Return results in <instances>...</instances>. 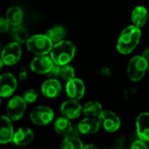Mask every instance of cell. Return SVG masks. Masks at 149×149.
<instances>
[{
	"label": "cell",
	"instance_id": "6da1fadb",
	"mask_svg": "<svg viewBox=\"0 0 149 149\" xmlns=\"http://www.w3.org/2000/svg\"><path fill=\"white\" fill-rule=\"evenodd\" d=\"M141 36V30L137 26L134 24L127 26L118 38L116 45L117 51L123 55L130 54L140 44Z\"/></svg>",
	"mask_w": 149,
	"mask_h": 149
},
{
	"label": "cell",
	"instance_id": "7a4b0ae2",
	"mask_svg": "<svg viewBox=\"0 0 149 149\" xmlns=\"http://www.w3.org/2000/svg\"><path fill=\"white\" fill-rule=\"evenodd\" d=\"M76 54L75 45L69 40H62L53 45L50 56L52 58L54 64L59 65H65L69 64Z\"/></svg>",
	"mask_w": 149,
	"mask_h": 149
},
{
	"label": "cell",
	"instance_id": "3957f363",
	"mask_svg": "<svg viewBox=\"0 0 149 149\" xmlns=\"http://www.w3.org/2000/svg\"><path fill=\"white\" fill-rule=\"evenodd\" d=\"M53 46V42L46 34H36L29 37L26 47L29 52L35 55L49 54Z\"/></svg>",
	"mask_w": 149,
	"mask_h": 149
},
{
	"label": "cell",
	"instance_id": "277c9868",
	"mask_svg": "<svg viewBox=\"0 0 149 149\" xmlns=\"http://www.w3.org/2000/svg\"><path fill=\"white\" fill-rule=\"evenodd\" d=\"M148 71V61L142 55L133 57L127 65V73L129 79L133 82L141 81Z\"/></svg>",
	"mask_w": 149,
	"mask_h": 149
},
{
	"label": "cell",
	"instance_id": "5b68a950",
	"mask_svg": "<svg viewBox=\"0 0 149 149\" xmlns=\"http://www.w3.org/2000/svg\"><path fill=\"white\" fill-rule=\"evenodd\" d=\"M26 107L27 103L25 102L23 97L13 96L9 100L6 107L7 116L12 121H17L24 116L26 111Z\"/></svg>",
	"mask_w": 149,
	"mask_h": 149
},
{
	"label": "cell",
	"instance_id": "8992f818",
	"mask_svg": "<svg viewBox=\"0 0 149 149\" xmlns=\"http://www.w3.org/2000/svg\"><path fill=\"white\" fill-rule=\"evenodd\" d=\"M101 127L108 133H114L118 131L121 126L120 117L111 110H102L98 116Z\"/></svg>",
	"mask_w": 149,
	"mask_h": 149
},
{
	"label": "cell",
	"instance_id": "52a82bcc",
	"mask_svg": "<svg viewBox=\"0 0 149 149\" xmlns=\"http://www.w3.org/2000/svg\"><path fill=\"white\" fill-rule=\"evenodd\" d=\"M22 48L19 43L12 41L7 44L2 51L1 58L5 65L11 66L16 65L21 58Z\"/></svg>",
	"mask_w": 149,
	"mask_h": 149
},
{
	"label": "cell",
	"instance_id": "ba28073f",
	"mask_svg": "<svg viewBox=\"0 0 149 149\" xmlns=\"http://www.w3.org/2000/svg\"><path fill=\"white\" fill-rule=\"evenodd\" d=\"M30 118L31 122L37 126H46L53 120L54 113L47 106H38L31 111Z\"/></svg>",
	"mask_w": 149,
	"mask_h": 149
},
{
	"label": "cell",
	"instance_id": "9c48e42d",
	"mask_svg": "<svg viewBox=\"0 0 149 149\" xmlns=\"http://www.w3.org/2000/svg\"><path fill=\"white\" fill-rule=\"evenodd\" d=\"M53 65H54V62L51 58V56H48V54L37 55L31 61L30 68L34 73L47 74L51 71Z\"/></svg>",
	"mask_w": 149,
	"mask_h": 149
},
{
	"label": "cell",
	"instance_id": "30bf717a",
	"mask_svg": "<svg viewBox=\"0 0 149 149\" xmlns=\"http://www.w3.org/2000/svg\"><path fill=\"white\" fill-rule=\"evenodd\" d=\"M65 93L69 99L80 100L86 93V86L84 81L78 78H73L66 81Z\"/></svg>",
	"mask_w": 149,
	"mask_h": 149
},
{
	"label": "cell",
	"instance_id": "8fae6325",
	"mask_svg": "<svg viewBox=\"0 0 149 149\" xmlns=\"http://www.w3.org/2000/svg\"><path fill=\"white\" fill-rule=\"evenodd\" d=\"M17 87L16 77L9 72L0 75V97L8 98L13 95Z\"/></svg>",
	"mask_w": 149,
	"mask_h": 149
},
{
	"label": "cell",
	"instance_id": "7c38bea8",
	"mask_svg": "<svg viewBox=\"0 0 149 149\" xmlns=\"http://www.w3.org/2000/svg\"><path fill=\"white\" fill-rule=\"evenodd\" d=\"M82 108L83 107L79 100L69 99L64 101L60 106V113L69 120H75L81 115Z\"/></svg>",
	"mask_w": 149,
	"mask_h": 149
},
{
	"label": "cell",
	"instance_id": "4fadbf2b",
	"mask_svg": "<svg viewBox=\"0 0 149 149\" xmlns=\"http://www.w3.org/2000/svg\"><path fill=\"white\" fill-rule=\"evenodd\" d=\"M14 128L12 120L5 115L0 116V144L4 145L12 141Z\"/></svg>",
	"mask_w": 149,
	"mask_h": 149
},
{
	"label": "cell",
	"instance_id": "5bb4252c",
	"mask_svg": "<svg viewBox=\"0 0 149 149\" xmlns=\"http://www.w3.org/2000/svg\"><path fill=\"white\" fill-rule=\"evenodd\" d=\"M101 125L98 117L86 116L78 124V130L79 134L84 135L94 134L99 132Z\"/></svg>",
	"mask_w": 149,
	"mask_h": 149
},
{
	"label": "cell",
	"instance_id": "9a60e30c",
	"mask_svg": "<svg viewBox=\"0 0 149 149\" xmlns=\"http://www.w3.org/2000/svg\"><path fill=\"white\" fill-rule=\"evenodd\" d=\"M135 125L138 138L149 142V112L140 113L137 116Z\"/></svg>",
	"mask_w": 149,
	"mask_h": 149
},
{
	"label": "cell",
	"instance_id": "2e32d148",
	"mask_svg": "<svg viewBox=\"0 0 149 149\" xmlns=\"http://www.w3.org/2000/svg\"><path fill=\"white\" fill-rule=\"evenodd\" d=\"M41 92L44 96L46 98L53 99L59 96L62 92L61 83L58 80V79L49 78L46 79L41 86Z\"/></svg>",
	"mask_w": 149,
	"mask_h": 149
},
{
	"label": "cell",
	"instance_id": "e0dca14e",
	"mask_svg": "<svg viewBox=\"0 0 149 149\" xmlns=\"http://www.w3.org/2000/svg\"><path fill=\"white\" fill-rule=\"evenodd\" d=\"M33 139L34 133L31 129L28 127H20L16 132H14L11 142H13V144L17 146L24 147L31 143Z\"/></svg>",
	"mask_w": 149,
	"mask_h": 149
},
{
	"label": "cell",
	"instance_id": "ac0fdd59",
	"mask_svg": "<svg viewBox=\"0 0 149 149\" xmlns=\"http://www.w3.org/2000/svg\"><path fill=\"white\" fill-rule=\"evenodd\" d=\"M131 20L134 25L141 29L144 27L148 20V11L146 7L142 5L136 6L131 14Z\"/></svg>",
	"mask_w": 149,
	"mask_h": 149
},
{
	"label": "cell",
	"instance_id": "d6986e66",
	"mask_svg": "<svg viewBox=\"0 0 149 149\" xmlns=\"http://www.w3.org/2000/svg\"><path fill=\"white\" fill-rule=\"evenodd\" d=\"M71 120L61 116L58 118L54 122V130L55 132L63 137H66L68 135H71L73 131V127L72 125Z\"/></svg>",
	"mask_w": 149,
	"mask_h": 149
},
{
	"label": "cell",
	"instance_id": "ffe728a7",
	"mask_svg": "<svg viewBox=\"0 0 149 149\" xmlns=\"http://www.w3.org/2000/svg\"><path fill=\"white\" fill-rule=\"evenodd\" d=\"M24 13L23 10L18 6L10 7L5 13V17L11 26H16L22 24L24 21Z\"/></svg>",
	"mask_w": 149,
	"mask_h": 149
},
{
	"label": "cell",
	"instance_id": "44dd1931",
	"mask_svg": "<svg viewBox=\"0 0 149 149\" xmlns=\"http://www.w3.org/2000/svg\"><path fill=\"white\" fill-rule=\"evenodd\" d=\"M45 34L50 38V39L53 42V44L62 41L65 38L66 36V30L63 25L58 24L54 25L49 30L46 31Z\"/></svg>",
	"mask_w": 149,
	"mask_h": 149
},
{
	"label": "cell",
	"instance_id": "7402d4cb",
	"mask_svg": "<svg viewBox=\"0 0 149 149\" xmlns=\"http://www.w3.org/2000/svg\"><path fill=\"white\" fill-rule=\"evenodd\" d=\"M102 110V105L99 101L91 100L83 106L82 113L88 117H98Z\"/></svg>",
	"mask_w": 149,
	"mask_h": 149
},
{
	"label": "cell",
	"instance_id": "603a6c76",
	"mask_svg": "<svg viewBox=\"0 0 149 149\" xmlns=\"http://www.w3.org/2000/svg\"><path fill=\"white\" fill-rule=\"evenodd\" d=\"M10 34H11L13 40L19 44L26 43L27 39L29 38V32H28L27 29L24 26H23L22 24L12 26Z\"/></svg>",
	"mask_w": 149,
	"mask_h": 149
},
{
	"label": "cell",
	"instance_id": "cb8c5ba5",
	"mask_svg": "<svg viewBox=\"0 0 149 149\" xmlns=\"http://www.w3.org/2000/svg\"><path fill=\"white\" fill-rule=\"evenodd\" d=\"M61 148L64 149H83L84 144L78 136L68 135L64 137L61 142Z\"/></svg>",
	"mask_w": 149,
	"mask_h": 149
},
{
	"label": "cell",
	"instance_id": "d4e9b609",
	"mask_svg": "<svg viewBox=\"0 0 149 149\" xmlns=\"http://www.w3.org/2000/svg\"><path fill=\"white\" fill-rule=\"evenodd\" d=\"M60 78H62L65 81H68L73 78H75V70L69 64L61 65Z\"/></svg>",
	"mask_w": 149,
	"mask_h": 149
},
{
	"label": "cell",
	"instance_id": "484cf974",
	"mask_svg": "<svg viewBox=\"0 0 149 149\" xmlns=\"http://www.w3.org/2000/svg\"><path fill=\"white\" fill-rule=\"evenodd\" d=\"M38 97V93L34 89H28L24 93L23 98L27 104H32L37 101Z\"/></svg>",
	"mask_w": 149,
	"mask_h": 149
},
{
	"label": "cell",
	"instance_id": "4316f807",
	"mask_svg": "<svg viewBox=\"0 0 149 149\" xmlns=\"http://www.w3.org/2000/svg\"><path fill=\"white\" fill-rule=\"evenodd\" d=\"M60 72H61V65L54 64V65L52 66L51 71L46 75L52 79H58L60 77Z\"/></svg>",
	"mask_w": 149,
	"mask_h": 149
},
{
	"label": "cell",
	"instance_id": "83f0119b",
	"mask_svg": "<svg viewBox=\"0 0 149 149\" xmlns=\"http://www.w3.org/2000/svg\"><path fill=\"white\" fill-rule=\"evenodd\" d=\"M148 142H146L145 141L138 138L137 140L134 141L132 142V145H131V148L132 149H144L148 148Z\"/></svg>",
	"mask_w": 149,
	"mask_h": 149
},
{
	"label": "cell",
	"instance_id": "f1b7e54d",
	"mask_svg": "<svg viewBox=\"0 0 149 149\" xmlns=\"http://www.w3.org/2000/svg\"><path fill=\"white\" fill-rule=\"evenodd\" d=\"M10 23L6 19V17H0V33H3L9 31L10 29Z\"/></svg>",
	"mask_w": 149,
	"mask_h": 149
},
{
	"label": "cell",
	"instance_id": "f546056e",
	"mask_svg": "<svg viewBox=\"0 0 149 149\" xmlns=\"http://www.w3.org/2000/svg\"><path fill=\"white\" fill-rule=\"evenodd\" d=\"M28 77V73H27V71H25L24 69H22L19 73H18V79L21 80V81H24L27 79Z\"/></svg>",
	"mask_w": 149,
	"mask_h": 149
},
{
	"label": "cell",
	"instance_id": "4dcf8cb0",
	"mask_svg": "<svg viewBox=\"0 0 149 149\" xmlns=\"http://www.w3.org/2000/svg\"><path fill=\"white\" fill-rule=\"evenodd\" d=\"M149 62V46L148 47H146L145 49H144V51L142 52V54H141Z\"/></svg>",
	"mask_w": 149,
	"mask_h": 149
},
{
	"label": "cell",
	"instance_id": "1f68e13d",
	"mask_svg": "<svg viewBox=\"0 0 149 149\" xmlns=\"http://www.w3.org/2000/svg\"><path fill=\"white\" fill-rule=\"evenodd\" d=\"M84 148L85 149H89V148L97 149L98 148V147H97L96 145H94V144H87V145L84 146Z\"/></svg>",
	"mask_w": 149,
	"mask_h": 149
},
{
	"label": "cell",
	"instance_id": "d6a6232c",
	"mask_svg": "<svg viewBox=\"0 0 149 149\" xmlns=\"http://www.w3.org/2000/svg\"><path fill=\"white\" fill-rule=\"evenodd\" d=\"M3 65H4V63H3V61L2 58L0 57V70L3 67Z\"/></svg>",
	"mask_w": 149,
	"mask_h": 149
},
{
	"label": "cell",
	"instance_id": "836d02e7",
	"mask_svg": "<svg viewBox=\"0 0 149 149\" xmlns=\"http://www.w3.org/2000/svg\"><path fill=\"white\" fill-rule=\"evenodd\" d=\"M0 107H1V97H0Z\"/></svg>",
	"mask_w": 149,
	"mask_h": 149
},
{
	"label": "cell",
	"instance_id": "e575fe53",
	"mask_svg": "<svg viewBox=\"0 0 149 149\" xmlns=\"http://www.w3.org/2000/svg\"><path fill=\"white\" fill-rule=\"evenodd\" d=\"M148 72H149V62H148Z\"/></svg>",
	"mask_w": 149,
	"mask_h": 149
}]
</instances>
